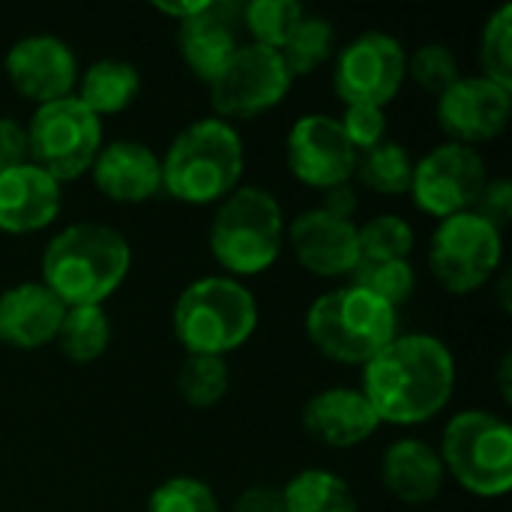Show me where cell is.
Wrapping results in <instances>:
<instances>
[{"instance_id":"cell-1","label":"cell","mask_w":512,"mask_h":512,"mask_svg":"<svg viewBox=\"0 0 512 512\" xmlns=\"http://www.w3.org/2000/svg\"><path fill=\"white\" fill-rule=\"evenodd\" d=\"M360 390L381 426H423L456 393V357L432 333H399L363 366Z\"/></svg>"},{"instance_id":"cell-2","label":"cell","mask_w":512,"mask_h":512,"mask_svg":"<svg viewBox=\"0 0 512 512\" xmlns=\"http://www.w3.org/2000/svg\"><path fill=\"white\" fill-rule=\"evenodd\" d=\"M129 240L105 222H72L42 249V285L66 306H102L126 282Z\"/></svg>"},{"instance_id":"cell-3","label":"cell","mask_w":512,"mask_h":512,"mask_svg":"<svg viewBox=\"0 0 512 512\" xmlns=\"http://www.w3.org/2000/svg\"><path fill=\"white\" fill-rule=\"evenodd\" d=\"M162 159V192L189 207L225 201L243 180L246 147L234 123L201 117L183 126Z\"/></svg>"},{"instance_id":"cell-4","label":"cell","mask_w":512,"mask_h":512,"mask_svg":"<svg viewBox=\"0 0 512 512\" xmlns=\"http://www.w3.org/2000/svg\"><path fill=\"white\" fill-rule=\"evenodd\" d=\"M285 213L279 198L264 186L240 183L216 204L207 246L222 276L252 279L267 273L285 249Z\"/></svg>"},{"instance_id":"cell-5","label":"cell","mask_w":512,"mask_h":512,"mask_svg":"<svg viewBox=\"0 0 512 512\" xmlns=\"http://www.w3.org/2000/svg\"><path fill=\"white\" fill-rule=\"evenodd\" d=\"M171 330L186 354L228 357L255 336L258 300L240 279L201 276L180 291L171 309Z\"/></svg>"},{"instance_id":"cell-6","label":"cell","mask_w":512,"mask_h":512,"mask_svg":"<svg viewBox=\"0 0 512 512\" xmlns=\"http://www.w3.org/2000/svg\"><path fill=\"white\" fill-rule=\"evenodd\" d=\"M312 348L339 366H366L399 336V315L357 285L333 288L306 309Z\"/></svg>"},{"instance_id":"cell-7","label":"cell","mask_w":512,"mask_h":512,"mask_svg":"<svg viewBox=\"0 0 512 512\" xmlns=\"http://www.w3.org/2000/svg\"><path fill=\"white\" fill-rule=\"evenodd\" d=\"M438 456L447 480L477 498H504L512 489V429L492 411L468 408L453 414Z\"/></svg>"},{"instance_id":"cell-8","label":"cell","mask_w":512,"mask_h":512,"mask_svg":"<svg viewBox=\"0 0 512 512\" xmlns=\"http://www.w3.org/2000/svg\"><path fill=\"white\" fill-rule=\"evenodd\" d=\"M105 144L102 120L90 114L75 96L33 108L27 123L30 162L54 177L60 186L90 174L93 159Z\"/></svg>"},{"instance_id":"cell-9","label":"cell","mask_w":512,"mask_h":512,"mask_svg":"<svg viewBox=\"0 0 512 512\" xmlns=\"http://www.w3.org/2000/svg\"><path fill=\"white\" fill-rule=\"evenodd\" d=\"M429 270L450 294H474L486 288L504 264V234L477 213L441 219L429 240Z\"/></svg>"},{"instance_id":"cell-10","label":"cell","mask_w":512,"mask_h":512,"mask_svg":"<svg viewBox=\"0 0 512 512\" xmlns=\"http://www.w3.org/2000/svg\"><path fill=\"white\" fill-rule=\"evenodd\" d=\"M294 78L279 51L243 42L231 60L207 84L213 117L219 120H255L285 102Z\"/></svg>"},{"instance_id":"cell-11","label":"cell","mask_w":512,"mask_h":512,"mask_svg":"<svg viewBox=\"0 0 512 512\" xmlns=\"http://www.w3.org/2000/svg\"><path fill=\"white\" fill-rule=\"evenodd\" d=\"M408 51L384 30H366L333 54V90L342 105H375L387 108L405 78Z\"/></svg>"},{"instance_id":"cell-12","label":"cell","mask_w":512,"mask_h":512,"mask_svg":"<svg viewBox=\"0 0 512 512\" xmlns=\"http://www.w3.org/2000/svg\"><path fill=\"white\" fill-rule=\"evenodd\" d=\"M489 177L492 174L480 150L444 141L414 159L408 195L420 213L441 222L468 213Z\"/></svg>"},{"instance_id":"cell-13","label":"cell","mask_w":512,"mask_h":512,"mask_svg":"<svg viewBox=\"0 0 512 512\" xmlns=\"http://www.w3.org/2000/svg\"><path fill=\"white\" fill-rule=\"evenodd\" d=\"M285 165L309 189L327 192L354 183L357 150L348 144L333 114H303L285 138Z\"/></svg>"},{"instance_id":"cell-14","label":"cell","mask_w":512,"mask_h":512,"mask_svg":"<svg viewBox=\"0 0 512 512\" xmlns=\"http://www.w3.org/2000/svg\"><path fill=\"white\" fill-rule=\"evenodd\" d=\"M3 72L9 87L21 99L33 102V108H39L75 96L81 66L69 42H63L60 36L30 33L12 42L3 57Z\"/></svg>"},{"instance_id":"cell-15","label":"cell","mask_w":512,"mask_h":512,"mask_svg":"<svg viewBox=\"0 0 512 512\" xmlns=\"http://www.w3.org/2000/svg\"><path fill=\"white\" fill-rule=\"evenodd\" d=\"M512 114V90L483 78L462 75L450 90L438 96L435 117L447 141L462 147H480L495 141Z\"/></svg>"},{"instance_id":"cell-16","label":"cell","mask_w":512,"mask_h":512,"mask_svg":"<svg viewBox=\"0 0 512 512\" xmlns=\"http://www.w3.org/2000/svg\"><path fill=\"white\" fill-rule=\"evenodd\" d=\"M285 243L297 264L318 279L351 276L360 264L357 249V222L333 216L330 210L309 207L285 228Z\"/></svg>"},{"instance_id":"cell-17","label":"cell","mask_w":512,"mask_h":512,"mask_svg":"<svg viewBox=\"0 0 512 512\" xmlns=\"http://www.w3.org/2000/svg\"><path fill=\"white\" fill-rule=\"evenodd\" d=\"M240 9L243 3L237 0H207L198 15L177 24V51L198 81L210 84L216 72L231 60V54L243 45Z\"/></svg>"},{"instance_id":"cell-18","label":"cell","mask_w":512,"mask_h":512,"mask_svg":"<svg viewBox=\"0 0 512 512\" xmlns=\"http://www.w3.org/2000/svg\"><path fill=\"white\" fill-rule=\"evenodd\" d=\"M93 186L114 204H144L162 192V159L135 138H117L102 144L90 165Z\"/></svg>"},{"instance_id":"cell-19","label":"cell","mask_w":512,"mask_h":512,"mask_svg":"<svg viewBox=\"0 0 512 512\" xmlns=\"http://www.w3.org/2000/svg\"><path fill=\"white\" fill-rule=\"evenodd\" d=\"M306 435L330 450H351L366 444L378 429L381 420L363 390L357 387H327L318 390L300 414Z\"/></svg>"},{"instance_id":"cell-20","label":"cell","mask_w":512,"mask_h":512,"mask_svg":"<svg viewBox=\"0 0 512 512\" xmlns=\"http://www.w3.org/2000/svg\"><path fill=\"white\" fill-rule=\"evenodd\" d=\"M63 207V186L33 162L0 174V231L36 234L57 222Z\"/></svg>"},{"instance_id":"cell-21","label":"cell","mask_w":512,"mask_h":512,"mask_svg":"<svg viewBox=\"0 0 512 512\" xmlns=\"http://www.w3.org/2000/svg\"><path fill=\"white\" fill-rule=\"evenodd\" d=\"M66 306L36 279L0 291V345L36 351L57 339Z\"/></svg>"},{"instance_id":"cell-22","label":"cell","mask_w":512,"mask_h":512,"mask_svg":"<svg viewBox=\"0 0 512 512\" xmlns=\"http://www.w3.org/2000/svg\"><path fill=\"white\" fill-rule=\"evenodd\" d=\"M444 483L438 450L420 438H399L381 456V486L399 504L426 507L444 492Z\"/></svg>"},{"instance_id":"cell-23","label":"cell","mask_w":512,"mask_h":512,"mask_svg":"<svg viewBox=\"0 0 512 512\" xmlns=\"http://www.w3.org/2000/svg\"><path fill=\"white\" fill-rule=\"evenodd\" d=\"M138 93H141V72L135 63L120 57L93 60L78 75V87H75V99L99 120L126 111L138 99Z\"/></svg>"},{"instance_id":"cell-24","label":"cell","mask_w":512,"mask_h":512,"mask_svg":"<svg viewBox=\"0 0 512 512\" xmlns=\"http://www.w3.org/2000/svg\"><path fill=\"white\" fill-rule=\"evenodd\" d=\"M285 512H360L345 477L327 468H303L282 486Z\"/></svg>"},{"instance_id":"cell-25","label":"cell","mask_w":512,"mask_h":512,"mask_svg":"<svg viewBox=\"0 0 512 512\" xmlns=\"http://www.w3.org/2000/svg\"><path fill=\"white\" fill-rule=\"evenodd\" d=\"M411 174H414V156L396 138H387L378 147H372L369 153H360L357 168H354V180L384 198L408 195Z\"/></svg>"},{"instance_id":"cell-26","label":"cell","mask_w":512,"mask_h":512,"mask_svg":"<svg viewBox=\"0 0 512 512\" xmlns=\"http://www.w3.org/2000/svg\"><path fill=\"white\" fill-rule=\"evenodd\" d=\"M111 318L102 306H72L66 309L60 330H57V345L63 357L75 366H90L96 363L108 345H111Z\"/></svg>"},{"instance_id":"cell-27","label":"cell","mask_w":512,"mask_h":512,"mask_svg":"<svg viewBox=\"0 0 512 512\" xmlns=\"http://www.w3.org/2000/svg\"><path fill=\"white\" fill-rule=\"evenodd\" d=\"M177 396L195 408V411H210L216 408L228 390H231V369L225 357H204V354H186L183 363L177 366L174 378Z\"/></svg>"},{"instance_id":"cell-28","label":"cell","mask_w":512,"mask_h":512,"mask_svg":"<svg viewBox=\"0 0 512 512\" xmlns=\"http://www.w3.org/2000/svg\"><path fill=\"white\" fill-rule=\"evenodd\" d=\"M291 78L312 75L318 66H324L336 54V27L324 15L306 12L297 30L288 36V42L279 48Z\"/></svg>"},{"instance_id":"cell-29","label":"cell","mask_w":512,"mask_h":512,"mask_svg":"<svg viewBox=\"0 0 512 512\" xmlns=\"http://www.w3.org/2000/svg\"><path fill=\"white\" fill-rule=\"evenodd\" d=\"M303 15L306 9L297 0H249L240 9V24L249 33V42L279 51Z\"/></svg>"},{"instance_id":"cell-30","label":"cell","mask_w":512,"mask_h":512,"mask_svg":"<svg viewBox=\"0 0 512 512\" xmlns=\"http://www.w3.org/2000/svg\"><path fill=\"white\" fill-rule=\"evenodd\" d=\"M414 246H417L414 225L396 213H381L357 225L360 261H411Z\"/></svg>"},{"instance_id":"cell-31","label":"cell","mask_w":512,"mask_h":512,"mask_svg":"<svg viewBox=\"0 0 512 512\" xmlns=\"http://www.w3.org/2000/svg\"><path fill=\"white\" fill-rule=\"evenodd\" d=\"M351 285L369 291L372 297L399 312V306H405L414 297L417 273L411 261H360L351 273Z\"/></svg>"},{"instance_id":"cell-32","label":"cell","mask_w":512,"mask_h":512,"mask_svg":"<svg viewBox=\"0 0 512 512\" xmlns=\"http://www.w3.org/2000/svg\"><path fill=\"white\" fill-rule=\"evenodd\" d=\"M480 75L512 90V6H498L480 33Z\"/></svg>"},{"instance_id":"cell-33","label":"cell","mask_w":512,"mask_h":512,"mask_svg":"<svg viewBox=\"0 0 512 512\" xmlns=\"http://www.w3.org/2000/svg\"><path fill=\"white\" fill-rule=\"evenodd\" d=\"M405 78H411L423 93L438 99L444 90H450L462 78V72H459V60H456L450 45H444V42H423L417 51L408 54Z\"/></svg>"},{"instance_id":"cell-34","label":"cell","mask_w":512,"mask_h":512,"mask_svg":"<svg viewBox=\"0 0 512 512\" xmlns=\"http://www.w3.org/2000/svg\"><path fill=\"white\" fill-rule=\"evenodd\" d=\"M147 512H222V504L204 480L168 477L150 492Z\"/></svg>"},{"instance_id":"cell-35","label":"cell","mask_w":512,"mask_h":512,"mask_svg":"<svg viewBox=\"0 0 512 512\" xmlns=\"http://www.w3.org/2000/svg\"><path fill=\"white\" fill-rule=\"evenodd\" d=\"M348 144L360 153H369L381 141H387V111L375 105H345L336 117Z\"/></svg>"},{"instance_id":"cell-36","label":"cell","mask_w":512,"mask_h":512,"mask_svg":"<svg viewBox=\"0 0 512 512\" xmlns=\"http://www.w3.org/2000/svg\"><path fill=\"white\" fill-rule=\"evenodd\" d=\"M471 213H477L483 222H489L492 228H498L504 234V228L512 219V183L507 177H489L483 192L477 195Z\"/></svg>"},{"instance_id":"cell-37","label":"cell","mask_w":512,"mask_h":512,"mask_svg":"<svg viewBox=\"0 0 512 512\" xmlns=\"http://www.w3.org/2000/svg\"><path fill=\"white\" fill-rule=\"evenodd\" d=\"M30 162L27 126L15 117H0V174Z\"/></svg>"},{"instance_id":"cell-38","label":"cell","mask_w":512,"mask_h":512,"mask_svg":"<svg viewBox=\"0 0 512 512\" xmlns=\"http://www.w3.org/2000/svg\"><path fill=\"white\" fill-rule=\"evenodd\" d=\"M231 512H285L282 489H276V486H249L234 498Z\"/></svg>"},{"instance_id":"cell-39","label":"cell","mask_w":512,"mask_h":512,"mask_svg":"<svg viewBox=\"0 0 512 512\" xmlns=\"http://www.w3.org/2000/svg\"><path fill=\"white\" fill-rule=\"evenodd\" d=\"M357 204H360V198H357V186L354 183H342L336 189H327L324 201H321L324 210H330L333 216H342V219H354Z\"/></svg>"},{"instance_id":"cell-40","label":"cell","mask_w":512,"mask_h":512,"mask_svg":"<svg viewBox=\"0 0 512 512\" xmlns=\"http://www.w3.org/2000/svg\"><path fill=\"white\" fill-rule=\"evenodd\" d=\"M204 3H207V0H189V3H183V0H177V3H171V0H156L153 9L162 12V15H168V18H174L177 24H183L186 18L198 15V12L204 9Z\"/></svg>"},{"instance_id":"cell-41","label":"cell","mask_w":512,"mask_h":512,"mask_svg":"<svg viewBox=\"0 0 512 512\" xmlns=\"http://www.w3.org/2000/svg\"><path fill=\"white\" fill-rule=\"evenodd\" d=\"M501 393H504V402H510V354H504L501 360Z\"/></svg>"},{"instance_id":"cell-42","label":"cell","mask_w":512,"mask_h":512,"mask_svg":"<svg viewBox=\"0 0 512 512\" xmlns=\"http://www.w3.org/2000/svg\"><path fill=\"white\" fill-rule=\"evenodd\" d=\"M498 294H501V309L510 312V300H507V294H510V276H507V273H504L501 282H498Z\"/></svg>"}]
</instances>
